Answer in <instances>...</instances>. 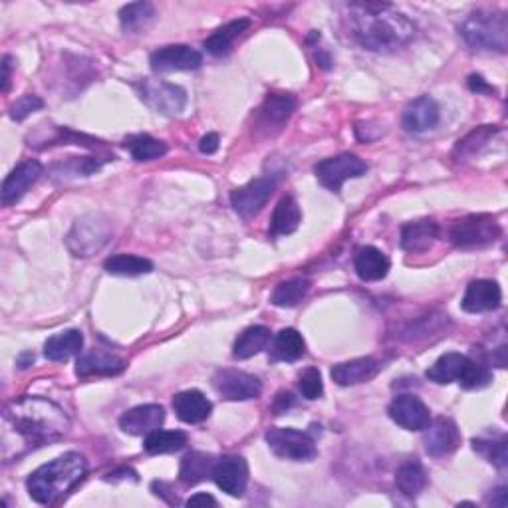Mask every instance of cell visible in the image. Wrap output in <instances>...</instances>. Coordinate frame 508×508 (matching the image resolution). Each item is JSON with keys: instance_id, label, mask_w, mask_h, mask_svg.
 I'll use <instances>...</instances> for the list:
<instances>
[{"instance_id": "obj_1", "label": "cell", "mask_w": 508, "mask_h": 508, "mask_svg": "<svg viewBox=\"0 0 508 508\" xmlns=\"http://www.w3.org/2000/svg\"><path fill=\"white\" fill-rule=\"evenodd\" d=\"M70 421L54 401L20 397L3 411V459L10 463L32 449L58 441L68 433Z\"/></svg>"}, {"instance_id": "obj_2", "label": "cell", "mask_w": 508, "mask_h": 508, "mask_svg": "<svg viewBox=\"0 0 508 508\" xmlns=\"http://www.w3.org/2000/svg\"><path fill=\"white\" fill-rule=\"evenodd\" d=\"M344 26L347 36L369 52H394L415 36L411 20L387 3L346 5Z\"/></svg>"}, {"instance_id": "obj_3", "label": "cell", "mask_w": 508, "mask_h": 508, "mask_svg": "<svg viewBox=\"0 0 508 508\" xmlns=\"http://www.w3.org/2000/svg\"><path fill=\"white\" fill-rule=\"evenodd\" d=\"M88 473V461L80 453H66L62 457L42 464L28 476L26 489L32 501L52 504L70 493Z\"/></svg>"}, {"instance_id": "obj_4", "label": "cell", "mask_w": 508, "mask_h": 508, "mask_svg": "<svg viewBox=\"0 0 508 508\" xmlns=\"http://www.w3.org/2000/svg\"><path fill=\"white\" fill-rule=\"evenodd\" d=\"M467 46L479 52H501L504 54L508 48V23L503 13L491 10H476L464 18L459 28Z\"/></svg>"}, {"instance_id": "obj_5", "label": "cell", "mask_w": 508, "mask_h": 508, "mask_svg": "<svg viewBox=\"0 0 508 508\" xmlns=\"http://www.w3.org/2000/svg\"><path fill=\"white\" fill-rule=\"evenodd\" d=\"M427 377L439 386L459 381L464 389H481L489 386L493 376L491 369L483 362H476V359L469 356L449 352L441 356L437 362L427 369Z\"/></svg>"}, {"instance_id": "obj_6", "label": "cell", "mask_w": 508, "mask_h": 508, "mask_svg": "<svg viewBox=\"0 0 508 508\" xmlns=\"http://www.w3.org/2000/svg\"><path fill=\"white\" fill-rule=\"evenodd\" d=\"M501 225L491 215H469L453 222L449 239L459 249L489 247L501 237Z\"/></svg>"}, {"instance_id": "obj_7", "label": "cell", "mask_w": 508, "mask_h": 508, "mask_svg": "<svg viewBox=\"0 0 508 508\" xmlns=\"http://www.w3.org/2000/svg\"><path fill=\"white\" fill-rule=\"evenodd\" d=\"M110 240V222L102 215H86L73 222L66 245L73 257H92Z\"/></svg>"}, {"instance_id": "obj_8", "label": "cell", "mask_w": 508, "mask_h": 508, "mask_svg": "<svg viewBox=\"0 0 508 508\" xmlns=\"http://www.w3.org/2000/svg\"><path fill=\"white\" fill-rule=\"evenodd\" d=\"M267 443L277 457L286 461H312L318 454L316 441L308 433L290 427H272L267 433Z\"/></svg>"}, {"instance_id": "obj_9", "label": "cell", "mask_w": 508, "mask_h": 508, "mask_svg": "<svg viewBox=\"0 0 508 508\" xmlns=\"http://www.w3.org/2000/svg\"><path fill=\"white\" fill-rule=\"evenodd\" d=\"M140 98L157 113L179 115L185 110L187 92L163 80H142L137 83Z\"/></svg>"}, {"instance_id": "obj_10", "label": "cell", "mask_w": 508, "mask_h": 508, "mask_svg": "<svg viewBox=\"0 0 508 508\" xmlns=\"http://www.w3.org/2000/svg\"><path fill=\"white\" fill-rule=\"evenodd\" d=\"M367 165L354 153H342L330 159H324V161L318 163L314 167V173L326 189L334 190V193H340V189L349 179H357L366 175Z\"/></svg>"}, {"instance_id": "obj_11", "label": "cell", "mask_w": 508, "mask_h": 508, "mask_svg": "<svg viewBox=\"0 0 508 508\" xmlns=\"http://www.w3.org/2000/svg\"><path fill=\"white\" fill-rule=\"evenodd\" d=\"M274 187H277V179H274L272 175L252 179L250 183L232 190L230 205L240 217L250 219L254 215H259L262 207L269 203Z\"/></svg>"}, {"instance_id": "obj_12", "label": "cell", "mask_w": 508, "mask_h": 508, "mask_svg": "<svg viewBox=\"0 0 508 508\" xmlns=\"http://www.w3.org/2000/svg\"><path fill=\"white\" fill-rule=\"evenodd\" d=\"M217 394L227 401H249L262 394V381L240 369H219L213 377Z\"/></svg>"}, {"instance_id": "obj_13", "label": "cell", "mask_w": 508, "mask_h": 508, "mask_svg": "<svg viewBox=\"0 0 508 508\" xmlns=\"http://www.w3.org/2000/svg\"><path fill=\"white\" fill-rule=\"evenodd\" d=\"M210 479L217 483L222 493L240 499L249 484V464L239 454H227V457L217 459Z\"/></svg>"}, {"instance_id": "obj_14", "label": "cell", "mask_w": 508, "mask_h": 508, "mask_svg": "<svg viewBox=\"0 0 508 508\" xmlns=\"http://www.w3.org/2000/svg\"><path fill=\"white\" fill-rule=\"evenodd\" d=\"M387 411L394 423H397V425L405 431H423L431 423L429 407L413 394L397 396L389 404Z\"/></svg>"}, {"instance_id": "obj_15", "label": "cell", "mask_w": 508, "mask_h": 508, "mask_svg": "<svg viewBox=\"0 0 508 508\" xmlns=\"http://www.w3.org/2000/svg\"><path fill=\"white\" fill-rule=\"evenodd\" d=\"M42 173H44V167H42V163L36 161V159H26V161L18 163L5 179L3 189H0L3 205L10 207L18 203V200L26 195V190L38 181Z\"/></svg>"}, {"instance_id": "obj_16", "label": "cell", "mask_w": 508, "mask_h": 508, "mask_svg": "<svg viewBox=\"0 0 508 508\" xmlns=\"http://www.w3.org/2000/svg\"><path fill=\"white\" fill-rule=\"evenodd\" d=\"M151 70L157 73L179 72V70H197L203 64V56L195 48L185 44H171L155 50L151 58Z\"/></svg>"}, {"instance_id": "obj_17", "label": "cell", "mask_w": 508, "mask_h": 508, "mask_svg": "<svg viewBox=\"0 0 508 508\" xmlns=\"http://www.w3.org/2000/svg\"><path fill=\"white\" fill-rule=\"evenodd\" d=\"M423 431H425L423 444H425V451L431 457H447V454L457 451L461 444V433L453 419L439 417L429 423Z\"/></svg>"}, {"instance_id": "obj_18", "label": "cell", "mask_w": 508, "mask_h": 508, "mask_svg": "<svg viewBox=\"0 0 508 508\" xmlns=\"http://www.w3.org/2000/svg\"><path fill=\"white\" fill-rule=\"evenodd\" d=\"M503 292L494 280H473L463 296V310L469 314L493 312L501 306Z\"/></svg>"}, {"instance_id": "obj_19", "label": "cell", "mask_w": 508, "mask_h": 508, "mask_svg": "<svg viewBox=\"0 0 508 508\" xmlns=\"http://www.w3.org/2000/svg\"><path fill=\"white\" fill-rule=\"evenodd\" d=\"M165 421V409L161 405H140L125 411L120 419V427L127 435H150Z\"/></svg>"}, {"instance_id": "obj_20", "label": "cell", "mask_w": 508, "mask_h": 508, "mask_svg": "<svg viewBox=\"0 0 508 508\" xmlns=\"http://www.w3.org/2000/svg\"><path fill=\"white\" fill-rule=\"evenodd\" d=\"M441 120V112L437 102L429 98V95H421V98L413 100L405 112L401 123H404V130L409 133H423L429 132L435 127Z\"/></svg>"}, {"instance_id": "obj_21", "label": "cell", "mask_w": 508, "mask_h": 508, "mask_svg": "<svg viewBox=\"0 0 508 508\" xmlns=\"http://www.w3.org/2000/svg\"><path fill=\"white\" fill-rule=\"evenodd\" d=\"M439 237V225L433 219L411 220L401 229V249L419 254L429 250Z\"/></svg>"}, {"instance_id": "obj_22", "label": "cell", "mask_w": 508, "mask_h": 508, "mask_svg": "<svg viewBox=\"0 0 508 508\" xmlns=\"http://www.w3.org/2000/svg\"><path fill=\"white\" fill-rule=\"evenodd\" d=\"M379 369H381V366L376 357H357V359H349V362L334 366L332 379L342 387L357 386V384H366V381L374 379L379 374Z\"/></svg>"}, {"instance_id": "obj_23", "label": "cell", "mask_w": 508, "mask_h": 508, "mask_svg": "<svg viewBox=\"0 0 508 508\" xmlns=\"http://www.w3.org/2000/svg\"><path fill=\"white\" fill-rule=\"evenodd\" d=\"M173 409L177 413V417L183 423L197 425V423H203L209 419L210 411H213V404H210L200 391L187 389L173 397Z\"/></svg>"}, {"instance_id": "obj_24", "label": "cell", "mask_w": 508, "mask_h": 508, "mask_svg": "<svg viewBox=\"0 0 508 508\" xmlns=\"http://www.w3.org/2000/svg\"><path fill=\"white\" fill-rule=\"evenodd\" d=\"M356 274L366 282H377L387 277L391 262L384 252L376 247H362L356 250L354 257Z\"/></svg>"}, {"instance_id": "obj_25", "label": "cell", "mask_w": 508, "mask_h": 508, "mask_svg": "<svg viewBox=\"0 0 508 508\" xmlns=\"http://www.w3.org/2000/svg\"><path fill=\"white\" fill-rule=\"evenodd\" d=\"M125 369V362L122 357L102 352V349H93L78 357L76 364V374L80 377L88 376H118Z\"/></svg>"}, {"instance_id": "obj_26", "label": "cell", "mask_w": 508, "mask_h": 508, "mask_svg": "<svg viewBox=\"0 0 508 508\" xmlns=\"http://www.w3.org/2000/svg\"><path fill=\"white\" fill-rule=\"evenodd\" d=\"M250 28V20L249 18H239V20H230L229 24L220 26L219 30H215L213 34H210L205 40V50L209 54H213L217 58L220 56H227L229 52L232 50V44H235V40L239 36H242V32H247Z\"/></svg>"}, {"instance_id": "obj_27", "label": "cell", "mask_w": 508, "mask_h": 508, "mask_svg": "<svg viewBox=\"0 0 508 508\" xmlns=\"http://www.w3.org/2000/svg\"><path fill=\"white\" fill-rule=\"evenodd\" d=\"M302 213L300 207L296 203L292 195H286L278 200V205L274 207L272 220H270V235L272 237H286L300 227Z\"/></svg>"}, {"instance_id": "obj_28", "label": "cell", "mask_w": 508, "mask_h": 508, "mask_svg": "<svg viewBox=\"0 0 508 508\" xmlns=\"http://www.w3.org/2000/svg\"><path fill=\"white\" fill-rule=\"evenodd\" d=\"M306 352V342L298 330L294 327H284L274 337V344L270 347L272 362H298Z\"/></svg>"}, {"instance_id": "obj_29", "label": "cell", "mask_w": 508, "mask_h": 508, "mask_svg": "<svg viewBox=\"0 0 508 508\" xmlns=\"http://www.w3.org/2000/svg\"><path fill=\"white\" fill-rule=\"evenodd\" d=\"M83 347V336L80 330H66L48 337L44 344V356L50 362H68L70 357L78 356Z\"/></svg>"}, {"instance_id": "obj_30", "label": "cell", "mask_w": 508, "mask_h": 508, "mask_svg": "<svg viewBox=\"0 0 508 508\" xmlns=\"http://www.w3.org/2000/svg\"><path fill=\"white\" fill-rule=\"evenodd\" d=\"M217 459L213 454L193 451L189 453L187 457L181 461V469H179V479L187 486H195L199 483H203L209 476H213Z\"/></svg>"}, {"instance_id": "obj_31", "label": "cell", "mask_w": 508, "mask_h": 508, "mask_svg": "<svg viewBox=\"0 0 508 508\" xmlns=\"http://www.w3.org/2000/svg\"><path fill=\"white\" fill-rule=\"evenodd\" d=\"M270 342L272 332L267 326H250L237 337L235 346H232V356L237 359H249L260 354L262 349H267Z\"/></svg>"}, {"instance_id": "obj_32", "label": "cell", "mask_w": 508, "mask_h": 508, "mask_svg": "<svg viewBox=\"0 0 508 508\" xmlns=\"http://www.w3.org/2000/svg\"><path fill=\"white\" fill-rule=\"evenodd\" d=\"M396 484L401 494L409 496V499H415L427 486V473L417 459L407 461L397 469Z\"/></svg>"}, {"instance_id": "obj_33", "label": "cell", "mask_w": 508, "mask_h": 508, "mask_svg": "<svg viewBox=\"0 0 508 508\" xmlns=\"http://www.w3.org/2000/svg\"><path fill=\"white\" fill-rule=\"evenodd\" d=\"M103 269L113 277H142L153 270V262L135 254H115L103 262Z\"/></svg>"}, {"instance_id": "obj_34", "label": "cell", "mask_w": 508, "mask_h": 508, "mask_svg": "<svg viewBox=\"0 0 508 508\" xmlns=\"http://www.w3.org/2000/svg\"><path fill=\"white\" fill-rule=\"evenodd\" d=\"M308 290H310L308 278L296 277L290 280H284L274 288L270 302L274 306H278V308H294V306H298L306 298Z\"/></svg>"}, {"instance_id": "obj_35", "label": "cell", "mask_w": 508, "mask_h": 508, "mask_svg": "<svg viewBox=\"0 0 508 508\" xmlns=\"http://www.w3.org/2000/svg\"><path fill=\"white\" fill-rule=\"evenodd\" d=\"M187 444V435L183 431H163L157 429L150 435H145L143 447L150 454H163V453H177Z\"/></svg>"}, {"instance_id": "obj_36", "label": "cell", "mask_w": 508, "mask_h": 508, "mask_svg": "<svg viewBox=\"0 0 508 508\" xmlns=\"http://www.w3.org/2000/svg\"><path fill=\"white\" fill-rule=\"evenodd\" d=\"M294 108H296V102H294L292 95H288V93H270L262 103L260 115L267 123L282 125L284 122H288Z\"/></svg>"}, {"instance_id": "obj_37", "label": "cell", "mask_w": 508, "mask_h": 508, "mask_svg": "<svg viewBox=\"0 0 508 508\" xmlns=\"http://www.w3.org/2000/svg\"><path fill=\"white\" fill-rule=\"evenodd\" d=\"M135 161H153L167 153V145L151 135H132L123 143Z\"/></svg>"}, {"instance_id": "obj_38", "label": "cell", "mask_w": 508, "mask_h": 508, "mask_svg": "<svg viewBox=\"0 0 508 508\" xmlns=\"http://www.w3.org/2000/svg\"><path fill=\"white\" fill-rule=\"evenodd\" d=\"M155 18V8L150 3H132L120 10V23L123 30L145 28Z\"/></svg>"}, {"instance_id": "obj_39", "label": "cell", "mask_w": 508, "mask_h": 508, "mask_svg": "<svg viewBox=\"0 0 508 508\" xmlns=\"http://www.w3.org/2000/svg\"><path fill=\"white\" fill-rule=\"evenodd\" d=\"M494 133H499V127H494V125L476 127L474 132H471L467 137H464V140H461L457 143V147H454V157H467V155H473L479 150H483V147L491 142V137Z\"/></svg>"}, {"instance_id": "obj_40", "label": "cell", "mask_w": 508, "mask_h": 508, "mask_svg": "<svg viewBox=\"0 0 508 508\" xmlns=\"http://www.w3.org/2000/svg\"><path fill=\"white\" fill-rule=\"evenodd\" d=\"M474 451H479L483 457L489 459V463L496 464L499 469L506 467V439H474L473 441Z\"/></svg>"}, {"instance_id": "obj_41", "label": "cell", "mask_w": 508, "mask_h": 508, "mask_svg": "<svg viewBox=\"0 0 508 508\" xmlns=\"http://www.w3.org/2000/svg\"><path fill=\"white\" fill-rule=\"evenodd\" d=\"M298 387L300 394L306 399H320L324 396V381H322V374L318 372L316 367H308L304 369L300 379H298Z\"/></svg>"}, {"instance_id": "obj_42", "label": "cell", "mask_w": 508, "mask_h": 508, "mask_svg": "<svg viewBox=\"0 0 508 508\" xmlns=\"http://www.w3.org/2000/svg\"><path fill=\"white\" fill-rule=\"evenodd\" d=\"M42 105H44V102H42L38 95H23V98L16 100L13 105H10V118H13L15 122H23L26 120L30 113H34L36 110H40Z\"/></svg>"}, {"instance_id": "obj_43", "label": "cell", "mask_w": 508, "mask_h": 508, "mask_svg": "<svg viewBox=\"0 0 508 508\" xmlns=\"http://www.w3.org/2000/svg\"><path fill=\"white\" fill-rule=\"evenodd\" d=\"M294 405H296V399L290 391H280L277 399H274V413H277V415H282V413H286Z\"/></svg>"}, {"instance_id": "obj_44", "label": "cell", "mask_w": 508, "mask_h": 508, "mask_svg": "<svg viewBox=\"0 0 508 508\" xmlns=\"http://www.w3.org/2000/svg\"><path fill=\"white\" fill-rule=\"evenodd\" d=\"M219 135L217 133H207L205 137H200L199 142V151L205 155H213L219 150Z\"/></svg>"}, {"instance_id": "obj_45", "label": "cell", "mask_w": 508, "mask_h": 508, "mask_svg": "<svg viewBox=\"0 0 508 508\" xmlns=\"http://www.w3.org/2000/svg\"><path fill=\"white\" fill-rule=\"evenodd\" d=\"M469 88L476 93H494V88L489 86L483 76H471L469 78Z\"/></svg>"}, {"instance_id": "obj_46", "label": "cell", "mask_w": 508, "mask_h": 508, "mask_svg": "<svg viewBox=\"0 0 508 508\" xmlns=\"http://www.w3.org/2000/svg\"><path fill=\"white\" fill-rule=\"evenodd\" d=\"M217 506V501L207 493H197L187 501V506Z\"/></svg>"}, {"instance_id": "obj_47", "label": "cell", "mask_w": 508, "mask_h": 508, "mask_svg": "<svg viewBox=\"0 0 508 508\" xmlns=\"http://www.w3.org/2000/svg\"><path fill=\"white\" fill-rule=\"evenodd\" d=\"M489 503L493 506H506V486H501V489H496L494 494L489 496Z\"/></svg>"}, {"instance_id": "obj_48", "label": "cell", "mask_w": 508, "mask_h": 508, "mask_svg": "<svg viewBox=\"0 0 508 508\" xmlns=\"http://www.w3.org/2000/svg\"><path fill=\"white\" fill-rule=\"evenodd\" d=\"M8 83H10V56H5L3 60V92H8Z\"/></svg>"}, {"instance_id": "obj_49", "label": "cell", "mask_w": 508, "mask_h": 508, "mask_svg": "<svg viewBox=\"0 0 508 508\" xmlns=\"http://www.w3.org/2000/svg\"><path fill=\"white\" fill-rule=\"evenodd\" d=\"M32 364H34V354H32V352H24L23 356L18 357V367H20V369H26V367H30Z\"/></svg>"}]
</instances>
